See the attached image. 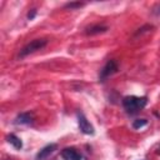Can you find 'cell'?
I'll list each match as a JSON object with an SVG mask.
<instances>
[{"label": "cell", "instance_id": "6da1fadb", "mask_svg": "<svg viewBox=\"0 0 160 160\" xmlns=\"http://www.w3.org/2000/svg\"><path fill=\"white\" fill-rule=\"evenodd\" d=\"M146 104H148V98L146 96L130 95V96H125L122 99V106H124L125 111L130 115L139 112L141 109L145 108Z\"/></svg>", "mask_w": 160, "mask_h": 160}, {"label": "cell", "instance_id": "7a4b0ae2", "mask_svg": "<svg viewBox=\"0 0 160 160\" xmlns=\"http://www.w3.org/2000/svg\"><path fill=\"white\" fill-rule=\"evenodd\" d=\"M46 44H48V40H46V39H34L32 41L28 42V44L20 50L19 58L22 59V58H25V56H28V55H30V54H32V52H35V51H38V50H41L42 48L46 46Z\"/></svg>", "mask_w": 160, "mask_h": 160}, {"label": "cell", "instance_id": "3957f363", "mask_svg": "<svg viewBox=\"0 0 160 160\" xmlns=\"http://www.w3.org/2000/svg\"><path fill=\"white\" fill-rule=\"evenodd\" d=\"M119 70V65L116 60H108V62L102 66V69L100 70V75H99V80L100 81H105L109 76H111L112 74L118 72Z\"/></svg>", "mask_w": 160, "mask_h": 160}, {"label": "cell", "instance_id": "277c9868", "mask_svg": "<svg viewBox=\"0 0 160 160\" xmlns=\"http://www.w3.org/2000/svg\"><path fill=\"white\" fill-rule=\"evenodd\" d=\"M78 124H79V129L82 134H86V135H94L95 134L94 126L88 121V119L85 118V115L82 112L78 114Z\"/></svg>", "mask_w": 160, "mask_h": 160}, {"label": "cell", "instance_id": "5b68a950", "mask_svg": "<svg viewBox=\"0 0 160 160\" xmlns=\"http://www.w3.org/2000/svg\"><path fill=\"white\" fill-rule=\"evenodd\" d=\"M61 158L64 160H85L82 154L79 152L75 148H65L61 150Z\"/></svg>", "mask_w": 160, "mask_h": 160}, {"label": "cell", "instance_id": "8992f818", "mask_svg": "<svg viewBox=\"0 0 160 160\" xmlns=\"http://www.w3.org/2000/svg\"><path fill=\"white\" fill-rule=\"evenodd\" d=\"M58 149V145L56 144H49L46 146H44L35 156V160H46L55 150Z\"/></svg>", "mask_w": 160, "mask_h": 160}, {"label": "cell", "instance_id": "52a82bcc", "mask_svg": "<svg viewBox=\"0 0 160 160\" xmlns=\"http://www.w3.org/2000/svg\"><path fill=\"white\" fill-rule=\"evenodd\" d=\"M106 31H108V26L106 25L95 24V25H91V26L86 28L85 34L86 35H98V34H102V32H106Z\"/></svg>", "mask_w": 160, "mask_h": 160}, {"label": "cell", "instance_id": "ba28073f", "mask_svg": "<svg viewBox=\"0 0 160 160\" xmlns=\"http://www.w3.org/2000/svg\"><path fill=\"white\" fill-rule=\"evenodd\" d=\"M14 122L16 125H30L32 124V115L30 112H21L15 118Z\"/></svg>", "mask_w": 160, "mask_h": 160}, {"label": "cell", "instance_id": "9c48e42d", "mask_svg": "<svg viewBox=\"0 0 160 160\" xmlns=\"http://www.w3.org/2000/svg\"><path fill=\"white\" fill-rule=\"evenodd\" d=\"M6 140H8V142H10L16 150H20V149L22 148V141H21V139L18 138L15 134H10V135H8V136H6Z\"/></svg>", "mask_w": 160, "mask_h": 160}, {"label": "cell", "instance_id": "30bf717a", "mask_svg": "<svg viewBox=\"0 0 160 160\" xmlns=\"http://www.w3.org/2000/svg\"><path fill=\"white\" fill-rule=\"evenodd\" d=\"M85 5V2H80V1H74V2H68L64 8L65 9H70V10H75V9H79V8H82Z\"/></svg>", "mask_w": 160, "mask_h": 160}, {"label": "cell", "instance_id": "8fae6325", "mask_svg": "<svg viewBox=\"0 0 160 160\" xmlns=\"http://www.w3.org/2000/svg\"><path fill=\"white\" fill-rule=\"evenodd\" d=\"M148 124V120L146 119H136L132 121V128L134 129H140L142 126H145Z\"/></svg>", "mask_w": 160, "mask_h": 160}, {"label": "cell", "instance_id": "7c38bea8", "mask_svg": "<svg viewBox=\"0 0 160 160\" xmlns=\"http://www.w3.org/2000/svg\"><path fill=\"white\" fill-rule=\"evenodd\" d=\"M35 16H36V9H31V10L28 12V19H29V20H32Z\"/></svg>", "mask_w": 160, "mask_h": 160}, {"label": "cell", "instance_id": "4fadbf2b", "mask_svg": "<svg viewBox=\"0 0 160 160\" xmlns=\"http://www.w3.org/2000/svg\"><path fill=\"white\" fill-rule=\"evenodd\" d=\"M152 12H154L155 15H160V4L154 9V11H152Z\"/></svg>", "mask_w": 160, "mask_h": 160}]
</instances>
